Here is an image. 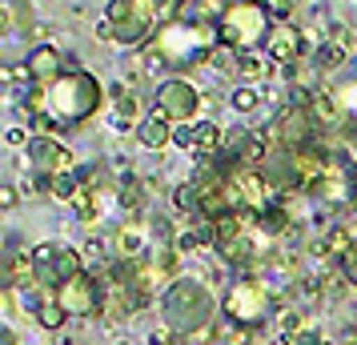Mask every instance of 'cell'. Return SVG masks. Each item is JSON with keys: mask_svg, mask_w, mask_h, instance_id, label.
I'll list each match as a JSON object with an SVG mask.
<instances>
[{"mask_svg": "<svg viewBox=\"0 0 357 345\" xmlns=\"http://www.w3.org/2000/svg\"><path fill=\"white\" fill-rule=\"evenodd\" d=\"M105 105V84L97 72L89 68H68L65 77H56L52 84L36 89L29 97V116L40 132H61V129H77L89 116L100 113Z\"/></svg>", "mask_w": 357, "mask_h": 345, "instance_id": "6da1fadb", "label": "cell"}, {"mask_svg": "<svg viewBox=\"0 0 357 345\" xmlns=\"http://www.w3.org/2000/svg\"><path fill=\"white\" fill-rule=\"evenodd\" d=\"M221 317V301L213 297V289L193 273H181L169 281V289L161 293V321L165 329H173L177 337H193L205 325H213Z\"/></svg>", "mask_w": 357, "mask_h": 345, "instance_id": "7a4b0ae2", "label": "cell"}, {"mask_svg": "<svg viewBox=\"0 0 357 345\" xmlns=\"http://www.w3.org/2000/svg\"><path fill=\"white\" fill-rule=\"evenodd\" d=\"M217 45H221L217 24L189 20V17H177V20H169V24H161V29H157V36L149 40V49L161 56V65L169 68V72L205 65Z\"/></svg>", "mask_w": 357, "mask_h": 345, "instance_id": "3957f363", "label": "cell"}, {"mask_svg": "<svg viewBox=\"0 0 357 345\" xmlns=\"http://www.w3.org/2000/svg\"><path fill=\"white\" fill-rule=\"evenodd\" d=\"M161 29V13L153 0H113L100 17V40H113L125 49H145Z\"/></svg>", "mask_w": 357, "mask_h": 345, "instance_id": "277c9868", "label": "cell"}, {"mask_svg": "<svg viewBox=\"0 0 357 345\" xmlns=\"http://www.w3.org/2000/svg\"><path fill=\"white\" fill-rule=\"evenodd\" d=\"M273 305H277V293L261 273H237V277L229 281V289L221 293V313H225L229 321L249 325V329L265 325L273 317Z\"/></svg>", "mask_w": 357, "mask_h": 345, "instance_id": "5b68a950", "label": "cell"}, {"mask_svg": "<svg viewBox=\"0 0 357 345\" xmlns=\"http://www.w3.org/2000/svg\"><path fill=\"white\" fill-rule=\"evenodd\" d=\"M273 8L265 0H241V4H229L225 17L217 20V36L221 45L237 52H253L257 45H265V36L273 33Z\"/></svg>", "mask_w": 357, "mask_h": 345, "instance_id": "8992f818", "label": "cell"}, {"mask_svg": "<svg viewBox=\"0 0 357 345\" xmlns=\"http://www.w3.org/2000/svg\"><path fill=\"white\" fill-rule=\"evenodd\" d=\"M265 141H269V145H281V148H309V145H317V141H325V137H321V129H317L313 113H309V105L289 100V105H281L273 113V121L265 125Z\"/></svg>", "mask_w": 357, "mask_h": 345, "instance_id": "52a82bcc", "label": "cell"}, {"mask_svg": "<svg viewBox=\"0 0 357 345\" xmlns=\"http://www.w3.org/2000/svg\"><path fill=\"white\" fill-rule=\"evenodd\" d=\"M29 253H33V269H36V285L40 289L56 293L65 281L84 273V253L65 245V241H45V245H33Z\"/></svg>", "mask_w": 357, "mask_h": 345, "instance_id": "ba28073f", "label": "cell"}, {"mask_svg": "<svg viewBox=\"0 0 357 345\" xmlns=\"http://www.w3.org/2000/svg\"><path fill=\"white\" fill-rule=\"evenodd\" d=\"M201 89L185 77H165L153 93V109L161 116H169L173 125H197L201 121Z\"/></svg>", "mask_w": 357, "mask_h": 345, "instance_id": "9c48e42d", "label": "cell"}, {"mask_svg": "<svg viewBox=\"0 0 357 345\" xmlns=\"http://www.w3.org/2000/svg\"><path fill=\"white\" fill-rule=\"evenodd\" d=\"M105 277L93 273V269H84L77 273L73 281H65L61 289H56V301L65 305L68 321H84V317H100L105 313Z\"/></svg>", "mask_w": 357, "mask_h": 345, "instance_id": "30bf717a", "label": "cell"}, {"mask_svg": "<svg viewBox=\"0 0 357 345\" xmlns=\"http://www.w3.org/2000/svg\"><path fill=\"white\" fill-rule=\"evenodd\" d=\"M354 169L329 148V164L305 185V197L317 201V205H345V201H354Z\"/></svg>", "mask_w": 357, "mask_h": 345, "instance_id": "8fae6325", "label": "cell"}, {"mask_svg": "<svg viewBox=\"0 0 357 345\" xmlns=\"http://www.w3.org/2000/svg\"><path fill=\"white\" fill-rule=\"evenodd\" d=\"M24 161H29L33 177H49V181H56V177H65V173L77 169V157L56 137H49V132H40V137H33L24 145Z\"/></svg>", "mask_w": 357, "mask_h": 345, "instance_id": "7c38bea8", "label": "cell"}, {"mask_svg": "<svg viewBox=\"0 0 357 345\" xmlns=\"http://www.w3.org/2000/svg\"><path fill=\"white\" fill-rule=\"evenodd\" d=\"M173 145H181L185 153H193L201 161H217L225 153L229 137L217 121H197V125H177V141Z\"/></svg>", "mask_w": 357, "mask_h": 345, "instance_id": "4fadbf2b", "label": "cell"}, {"mask_svg": "<svg viewBox=\"0 0 357 345\" xmlns=\"http://www.w3.org/2000/svg\"><path fill=\"white\" fill-rule=\"evenodd\" d=\"M261 52L273 61V65H297L301 61V52H305V33L297 29V24H289V20H277L273 33L265 36V45H261Z\"/></svg>", "mask_w": 357, "mask_h": 345, "instance_id": "5bb4252c", "label": "cell"}, {"mask_svg": "<svg viewBox=\"0 0 357 345\" xmlns=\"http://www.w3.org/2000/svg\"><path fill=\"white\" fill-rule=\"evenodd\" d=\"M24 65H29V72L36 77V84H40V89L68 72V68H65V52L56 49V45H36V49H29Z\"/></svg>", "mask_w": 357, "mask_h": 345, "instance_id": "9a60e30c", "label": "cell"}, {"mask_svg": "<svg viewBox=\"0 0 357 345\" xmlns=\"http://www.w3.org/2000/svg\"><path fill=\"white\" fill-rule=\"evenodd\" d=\"M137 141L145 148H153V153H161V148H169L173 141H177V125L169 121V116H161L157 109H149L145 121L137 125Z\"/></svg>", "mask_w": 357, "mask_h": 345, "instance_id": "2e32d148", "label": "cell"}, {"mask_svg": "<svg viewBox=\"0 0 357 345\" xmlns=\"http://www.w3.org/2000/svg\"><path fill=\"white\" fill-rule=\"evenodd\" d=\"M354 245H357V229H349V225H329V229L321 233V241H317V253H321L325 261L337 265Z\"/></svg>", "mask_w": 357, "mask_h": 345, "instance_id": "e0dca14e", "label": "cell"}, {"mask_svg": "<svg viewBox=\"0 0 357 345\" xmlns=\"http://www.w3.org/2000/svg\"><path fill=\"white\" fill-rule=\"evenodd\" d=\"M213 325H217V345H253V333H257V329H249V325L229 321L225 313H221Z\"/></svg>", "mask_w": 357, "mask_h": 345, "instance_id": "ac0fdd59", "label": "cell"}, {"mask_svg": "<svg viewBox=\"0 0 357 345\" xmlns=\"http://www.w3.org/2000/svg\"><path fill=\"white\" fill-rule=\"evenodd\" d=\"M113 121H116V125H132V129H137V125L145 121V113H141V100L132 97V93H121V97L113 100Z\"/></svg>", "mask_w": 357, "mask_h": 345, "instance_id": "d6986e66", "label": "cell"}, {"mask_svg": "<svg viewBox=\"0 0 357 345\" xmlns=\"http://www.w3.org/2000/svg\"><path fill=\"white\" fill-rule=\"evenodd\" d=\"M345 61H349V52H345L341 40H329V45L317 49V68H341Z\"/></svg>", "mask_w": 357, "mask_h": 345, "instance_id": "ffe728a7", "label": "cell"}, {"mask_svg": "<svg viewBox=\"0 0 357 345\" xmlns=\"http://www.w3.org/2000/svg\"><path fill=\"white\" fill-rule=\"evenodd\" d=\"M24 24H33V17L24 13V0H8V4H4V29L17 36Z\"/></svg>", "mask_w": 357, "mask_h": 345, "instance_id": "44dd1931", "label": "cell"}, {"mask_svg": "<svg viewBox=\"0 0 357 345\" xmlns=\"http://www.w3.org/2000/svg\"><path fill=\"white\" fill-rule=\"evenodd\" d=\"M333 97L341 100L345 116H349V121L357 125V77H354V81H345V84H337V89H333Z\"/></svg>", "mask_w": 357, "mask_h": 345, "instance_id": "7402d4cb", "label": "cell"}, {"mask_svg": "<svg viewBox=\"0 0 357 345\" xmlns=\"http://www.w3.org/2000/svg\"><path fill=\"white\" fill-rule=\"evenodd\" d=\"M257 105H261V97H257V89H253V84L233 89V109H237V113H253Z\"/></svg>", "mask_w": 357, "mask_h": 345, "instance_id": "603a6c76", "label": "cell"}, {"mask_svg": "<svg viewBox=\"0 0 357 345\" xmlns=\"http://www.w3.org/2000/svg\"><path fill=\"white\" fill-rule=\"evenodd\" d=\"M337 269H341V277H345V281H349V285L357 289V245H354V249H349V253H345V257L337 261Z\"/></svg>", "mask_w": 357, "mask_h": 345, "instance_id": "cb8c5ba5", "label": "cell"}, {"mask_svg": "<svg viewBox=\"0 0 357 345\" xmlns=\"http://www.w3.org/2000/svg\"><path fill=\"white\" fill-rule=\"evenodd\" d=\"M157 4V13H161V24H169V20L181 17V8H185V0H153Z\"/></svg>", "mask_w": 357, "mask_h": 345, "instance_id": "d4e9b609", "label": "cell"}, {"mask_svg": "<svg viewBox=\"0 0 357 345\" xmlns=\"http://www.w3.org/2000/svg\"><path fill=\"white\" fill-rule=\"evenodd\" d=\"M293 345H325L321 333H313V329H301V333H293Z\"/></svg>", "mask_w": 357, "mask_h": 345, "instance_id": "484cf974", "label": "cell"}, {"mask_svg": "<svg viewBox=\"0 0 357 345\" xmlns=\"http://www.w3.org/2000/svg\"><path fill=\"white\" fill-rule=\"evenodd\" d=\"M17 189H13V185H4V189H0V205H4V209H17Z\"/></svg>", "mask_w": 357, "mask_h": 345, "instance_id": "4316f807", "label": "cell"}, {"mask_svg": "<svg viewBox=\"0 0 357 345\" xmlns=\"http://www.w3.org/2000/svg\"><path fill=\"white\" fill-rule=\"evenodd\" d=\"M29 141H33V137L20 129V125H17V129H8V145H29Z\"/></svg>", "mask_w": 357, "mask_h": 345, "instance_id": "83f0119b", "label": "cell"}, {"mask_svg": "<svg viewBox=\"0 0 357 345\" xmlns=\"http://www.w3.org/2000/svg\"><path fill=\"white\" fill-rule=\"evenodd\" d=\"M0 345H17V329H13V325H4V342H0Z\"/></svg>", "mask_w": 357, "mask_h": 345, "instance_id": "f1b7e54d", "label": "cell"}, {"mask_svg": "<svg viewBox=\"0 0 357 345\" xmlns=\"http://www.w3.org/2000/svg\"><path fill=\"white\" fill-rule=\"evenodd\" d=\"M354 205H357V181H354Z\"/></svg>", "mask_w": 357, "mask_h": 345, "instance_id": "f546056e", "label": "cell"}, {"mask_svg": "<svg viewBox=\"0 0 357 345\" xmlns=\"http://www.w3.org/2000/svg\"><path fill=\"white\" fill-rule=\"evenodd\" d=\"M225 4H241V0H225Z\"/></svg>", "mask_w": 357, "mask_h": 345, "instance_id": "4dcf8cb0", "label": "cell"}, {"mask_svg": "<svg viewBox=\"0 0 357 345\" xmlns=\"http://www.w3.org/2000/svg\"><path fill=\"white\" fill-rule=\"evenodd\" d=\"M116 345H132V342H116Z\"/></svg>", "mask_w": 357, "mask_h": 345, "instance_id": "1f68e13d", "label": "cell"}]
</instances>
